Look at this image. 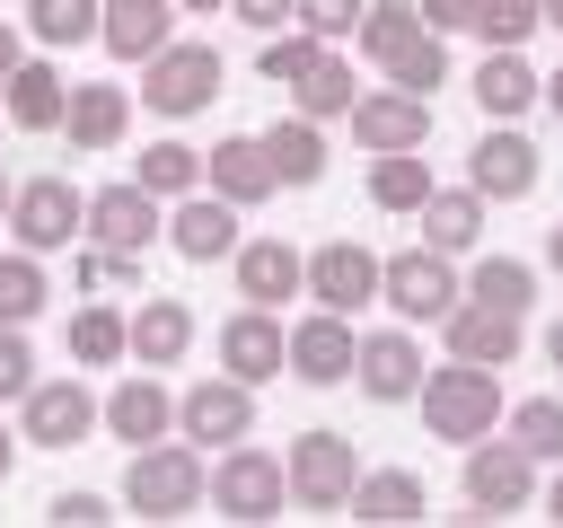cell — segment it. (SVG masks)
I'll list each match as a JSON object with an SVG mask.
<instances>
[{
	"mask_svg": "<svg viewBox=\"0 0 563 528\" xmlns=\"http://www.w3.org/2000/svg\"><path fill=\"white\" fill-rule=\"evenodd\" d=\"M202 502H211V466H202V449H194L185 431L132 449V466H123V510H132V519H185V510H202Z\"/></svg>",
	"mask_w": 563,
	"mask_h": 528,
	"instance_id": "6da1fadb",
	"label": "cell"
},
{
	"mask_svg": "<svg viewBox=\"0 0 563 528\" xmlns=\"http://www.w3.org/2000/svg\"><path fill=\"white\" fill-rule=\"evenodd\" d=\"M501 414H510L501 405V370L457 361V352L440 370H422V422H431V440H484Z\"/></svg>",
	"mask_w": 563,
	"mask_h": 528,
	"instance_id": "7a4b0ae2",
	"label": "cell"
},
{
	"mask_svg": "<svg viewBox=\"0 0 563 528\" xmlns=\"http://www.w3.org/2000/svg\"><path fill=\"white\" fill-rule=\"evenodd\" d=\"M282 502H290V466H282L273 449L229 440L220 466H211V510L238 519V528H264V519H282Z\"/></svg>",
	"mask_w": 563,
	"mask_h": 528,
	"instance_id": "3957f363",
	"label": "cell"
},
{
	"mask_svg": "<svg viewBox=\"0 0 563 528\" xmlns=\"http://www.w3.org/2000/svg\"><path fill=\"white\" fill-rule=\"evenodd\" d=\"M220 79H229V70H220V53L176 35L167 53H150V62H141V106H150V114H167V123H185V114H202V106L220 97Z\"/></svg>",
	"mask_w": 563,
	"mask_h": 528,
	"instance_id": "277c9868",
	"label": "cell"
},
{
	"mask_svg": "<svg viewBox=\"0 0 563 528\" xmlns=\"http://www.w3.org/2000/svg\"><path fill=\"white\" fill-rule=\"evenodd\" d=\"M466 519H510V510H528L537 502V458L519 449V440H466Z\"/></svg>",
	"mask_w": 563,
	"mask_h": 528,
	"instance_id": "5b68a950",
	"label": "cell"
},
{
	"mask_svg": "<svg viewBox=\"0 0 563 528\" xmlns=\"http://www.w3.org/2000/svg\"><path fill=\"white\" fill-rule=\"evenodd\" d=\"M9 238H18V246H35V255L79 246V238H88V194H79L70 176H26V185H18V202H9Z\"/></svg>",
	"mask_w": 563,
	"mask_h": 528,
	"instance_id": "8992f818",
	"label": "cell"
},
{
	"mask_svg": "<svg viewBox=\"0 0 563 528\" xmlns=\"http://www.w3.org/2000/svg\"><path fill=\"white\" fill-rule=\"evenodd\" d=\"M378 299H387L405 326H440V317L466 299V282H457V264H449L440 246H405V255H387V273H378Z\"/></svg>",
	"mask_w": 563,
	"mask_h": 528,
	"instance_id": "52a82bcc",
	"label": "cell"
},
{
	"mask_svg": "<svg viewBox=\"0 0 563 528\" xmlns=\"http://www.w3.org/2000/svg\"><path fill=\"white\" fill-rule=\"evenodd\" d=\"M158 238H167V202H158L141 176L88 194V246H106V255H150Z\"/></svg>",
	"mask_w": 563,
	"mask_h": 528,
	"instance_id": "ba28073f",
	"label": "cell"
},
{
	"mask_svg": "<svg viewBox=\"0 0 563 528\" xmlns=\"http://www.w3.org/2000/svg\"><path fill=\"white\" fill-rule=\"evenodd\" d=\"M97 422H106V396H88L79 378H35V387L18 396V431H26V449H79Z\"/></svg>",
	"mask_w": 563,
	"mask_h": 528,
	"instance_id": "9c48e42d",
	"label": "cell"
},
{
	"mask_svg": "<svg viewBox=\"0 0 563 528\" xmlns=\"http://www.w3.org/2000/svg\"><path fill=\"white\" fill-rule=\"evenodd\" d=\"M282 466H290V502L299 510H343L352 484H361V449L343 431H299Z\"/></svg>",
	"mask_w": 563,
	"mask_h": 528,
	"instance_id": "30bf717a",
	"label": "cell"
},
{
	"mask_svg": "<svg viewBox=\"0 0 563 528\" xmlns=\"http://www.w3.org/2000/svg\"><path fill=\"white\" fill-rule=\"evenodd\" d=\"M378 273H387V255H369L361 238H325V246L308 255V299L334 308V317H352V308L378 299Z\"/></svg>",
	"mask_w": 563,
	"mask_h": 528,
	"instance_id": "8fae6325",
	"label": "cell"
},
{
	"mask_svg": "<svg viewBox=\"0 0 563 528\" xmlns=\"http://www.w3.org/2000/svg\"><path fill=\"white\" fill-rule=\"evenodd\" d=\"M176 431H185L194 449H202V440H220V449L246 440V431H255V387L229 378V370H220V378H194V387L176 396Z\"/></svg>",
	"mask_w": 563,
	"mask_h": 528,
	"instance_id": "7c38bea8",
	"label": "cell"
},
{
	"mask_svg": "<svg viewBox=\"0 0 563 528\" xmlns=\"http://www.w3.org/2000/svg\"><path fill=\"white\" fill-rule=\"evenodd\" d=\"M352 141L378 158V150H422L431 141V97H413V88H361V106H352Z\"/></svg>",
	"mask_w": 563,
	"mask_h": 528,
	"instance_id": "4fadbf2b",
	"label": "cell"
},
{
	"mask_svg": "<svg viewBox=\"0 0 563 528\" xmlns=\"http://www.w3.org/2000/svg\"><path fill=\"white\" fill-rule=\"evenodd\" d=\"M167 246H176L185 264H220V255H238V246H246V238H238V202L211 194V185H194L185 202H167Z\"/></svg>",
	"mask_w": 563,
	"mask_h": 528,
	"instance_id": "5bb4252c",
	"label": "cell"
},
{
	"mask_svg": "<svg viewBox=\"0 0 563 528\" xmlns=\"http://www.w3.org/2000/svg\"><path fill=\"white\" fill-rule=\"evenodd\" d=\"M220 370L229 378H246V387H264V378H282L290 370V326L273 317V308H238L229 326H220Z\"/></svg>",
	"mask_w": 563,
	"mask_h": 528,
	"instance_id": "9a60e30c",
	"label": "cell"
},
{
	"mask_svg": "<svg viewBox=\"0 0 563 528\" xmlns=\"http://www.w3.org/2000/svg\"><path fill=\"white\" fill-rule=\"evenodd\" d=\"M537 167H545V158H537V141H528V132H510V123H501V132H484V141L466 150V185H475L484 202H528V194H537Z\"/></svg>",
	"mask_w": 563,
	"mask_h": 528,
	"instance_id": "2e32d148",
	"label": "cell"
},
{
	"mask_svg": "<svg viewBox=\"0 0 563 528\" xmlns=\"http://www.w3.org/2000/svg\"><path fill=\"white\" fill-rule=\"evenodd\" d=\"M352 361H361L352 317L317 308V317H299V326H290V378H299V387H343V378H352Z\"/></svg>",
	"mask_w": 563,
	"mask_h": 528,
	"instance_id": "e0dca14e",
	"label": "cell"
},
{
	"mask_svg": "<svg viewBox=\"0 0 563 528\" xmlns=\"http://www.w3.org/2000/svg\"><path fill=\"white\" fill-rule=\"evenodd\" d=\"M352 378H361V396H378V405H413V396H422V343H413L405 326H378V334H361Z\"/></svg>",
	"mask_w": 563,
	"mask_h": 528,
	"instance_id": "ac0fdd59",
	"label": "cell"
},
{
	"mask_svg": "<svg viewBox=\"0 0 563 528\" xmlns=\"http://www.w3.org/2000/svg\"><path fill=\"white\" fill-rule=\"evenodd\" d=\"M0 114H9L18 132H62V114H70V79H62V62L26 53V62L9 70V88H0Z\"/></svg>",
	"mask_w": 563,
	"mask_h": 528,
	"instance_id": "d6986e66",
	"label": "cell"
},
{
	"mask_svg": "<svg viewBox=\"0 0 563 528\" xmlns=\"http://www.w3.org/2000/svg\"><path fill=\"white\" fill-rule=\"evenodd\" d=\"M202 185H211V194H229L238 211H246V202H264V194L282 185V176H273L264 132H229V141H211V150H202Z\"/></svg>",
	"mask_w": 563,
	"mask_h": 528,
	"instance_id": "ffe728a7",
	"label": "cell"
},
{
	"mask_svg": "<svg viewBox=\"0 0 563 528\" xmlns=\"http://www.w3.org/2000/svg\"><path fill=\"white\" fill-rule=\"evenodd\" d=\"M229 264H238V299H255V308H282L308 290V255L290 238H246Z\"/></svg>",
	"mask_w": 563,
	"mask_h": 528,
	"instance_id": "44dd1931",
	"label": "cell"
},
{
	"mask_svg": "<svg viewBox=\"0 0 563 528\" xmlns=\"http://www.w3.org/2000/svg\"><path fill=\"white\" fill-rule=\"evenodd\" d=\"M440 334H449V352H457V361H484V370H510V361H519V343H528V334H519V317H510V308H484V299H457V308L440 317Z\"/></svg>",
	"mask_w": 563,
	"mask_h": 528,
	"instance_id": "7402d4cb",
	"label": "cell"
},
{
	"mask_svg": "<svg viewBox=\"0 0 563 528\" xmlns=\"http://www.w3.org/2000/svg\"><path fill=\"white\" fill-rule=\"evenodd\" d=\"M62 132H70V150H114L123 132H132V88H114V79H70V114H62Z\"/></svg>",
	"mask_w": 563,
	"mask_h": 528,
	"instance_id": "603a6c76",
	"label": "cell"
},
{
	"mask_svg": "<svg viewBox=\"0 0 563 528\" xmlns=\"http://www.w3.org/2000/svg\"><path fill=\"white\" fill-rule=\"evenodd\" d=\"M176 0H106V26H97V44L114 53V62H150V53H167L176 44Z\"/></svg>",
	"mask_w": 563,
	"mask_h": 528,
	"instance_id": "cb8c5ba5",
	"label": "cell"
},
{
	"mask_svg": "<svg viewBox=\"0 0 563 528\" xmlns=\"http://www.w3.org/2000/svg\"><path fill=\"white\" fill-rule=\"evenodd\" d=\"M106 431H114V440H132V449H150V440H167V431H176V396L158 387V370H132V378L106 396Z\"/></svg>",
	"mask_w": 563,
	"mask_h": 528,
	"instance_id": "d4e9b609",
	"label": "cell"
},
{
	"mask_svg": "<svg viewBox=\"0 0 563 528\" xmlns=\"http://www.w3.org/2000/svg\"><path fill=\"white\" fill-rule=\"evenodd\" d=\"M352 519H369V528H405V519H422L431 510V484L413 475V466H361V484H352V502H343Z\"/></svg>",
	"mask_w": 563,
	"mask_h": 528,
	"instance_id": "484cf974",
	"label": "cell"
},
{
	"mask_svg": "<svg viewBox=\"0 0 563 528\" xmlns=\"http://www.w3.org/2000/svg\"><path fill=\"white\" fill-rule=\"evenodd\" d=\"M194 352V308L185 299H141L132 308V361L141 370H176Z\"/></svg>",
	"mask_w": 563,
	"mask_h": 528,
	"instance_id": "4316f807",
	"label": "cell"
},
{
	"mask_svg": "<svg viewBox=\"0 0 563 528\" xmlns=\"http://www.w3.org/2000/svg\"><path fill=\"white\" fill-rule=\"evenodd\" d=\"M475 238H484V194H475V185H431V202H422V246L466 255Z\"/></svg>",
	"mask_w": 563,
	"mask_h": 528,
	"instance_id": "83f0119b",
	"label": "cell"
},
{
	"mask_svg": "<svg viewBox=\"0 0 563 528\" xmlns=\"http://www.w3.org/2000/svg\"><path fill=\"white\" fill-rule=\"evenodd\" d=\"M537 97H545V79H537V70H528L519 53H484V62H475V106H484L493 123H510V114H528Z\"/></svg>",
	"mask_w": 563,
	"mask_h": 528,
	"instance_id": "f1b7e54d",
	"label": "cell"
},
{
	"mask_svg": "<svg viewBox=\"0 0 563 528\" xmlns=\"http://www.w3.org/2000/svg\"><path fill=\"white\" fill-rule=\"evenodd\" d=\"M70 361H79V370H114V361H132V317L106 308V299L70 308Z\"/></svg>",
	"mask_w": 563,
	"mask_h": 528,
	"instance_id": "f546056e",
	"label": "cell"
},
{
	"mask_svg": "<svg viewBox=\"0 0 563 528\" xmlns=\"http://www.w3.org/2000/svg\"><path fill=\"white\" fill-rule=\"evenodd\" d=\"M106 26V0H26V35L44 53H70V44H97Z\"/></svg>",
	"mask_w": 563,
	"mask_h": 528,
	"instance_id": "4dcf8cb0",
	"label": "cell"
},
{
	"mask_svg": "<svg viewBox=\"0 0 563 528\" xmlns=\"http://www.w3.org/2000/svg\"><path fill=\"white\" fill-rule=\"evenodd\" d=\"M299 97V114H317V123H352V106H361V88H352V62H343V44H325V62L290 88Z\"/></svg>",
	"mask_w": 563,
	"mask_h": 528,
	"instance_id": "1f68e13d",
	"label": "cell"
},
{
	"mask_svg": "<svg viewBox=\"0 0 563 528\" xmlns=\"http://www.w3.org/2000/svg\"><path fill=\"white\" fill-rule=\"evenodd\" d=\"M264 150H273V176H282V185H317V176H325V132H317V114L273 123Z\"/></svg>",
	"mask_w": 563,
	"mask_h": 528,
	"instance_id": "d6a6232c",
	"label": "cell"
},
{
	"mask_svg": "<svg viewBox=\"0 0 563 528\" xmlns=\"http://www.w3.org/2000/svg\"><path fill=\"white\" fill-rule=\"evenodd\" d=\"M369 202H378V211H422V202H431L422 150H378V158H369Z\"/></svg>",
	"mask_w": 563,
	"mask_h": 528,
	"instance_id": "836d02e7",
	"label": "cell"
},
{
	"mask_svg": "<svg viewBox=\"0 0 563 528\" xmlns=\"http://www.w3.org/2000/svg\"><path fill=\"white\" fill-rule=\"evenodd\" d=\"M44 299H53V282H44V255H35V246H9V255H0V326H26V317H44Z\"/></svg>",
	"mask_w": 563,
	"mask_h": 528,
	"instance_id": "e575fe53",
	"label": "cell"
},
{
	"mask_svg": "<svg viewBox=\"0 0 563 528\" xmlns=\"http://www.w3.org/2000/svg\"><path fill=\"white\" fill-rule=\"evenodd\" d=\"M132 176H141L158 202H185V194L202 185V150H185V141H150V150L132 158Z\"/></svg>",
	"mask_w": 563,
	"mask_h": 528,
	"instance_id": "d590c367",
	"label": "cell"
},
{
	"mask_svg": "<svg viewBox=\"0 0 563 528\" xmlns=\"http://www.w3.org/2000/svg\"><path fill=\"white\" fill-rule=\"evenodd\" d=\"M466 299H484V308H510V317H528V299H537V264H519V255H484V264L466 273Z\"/></svg>",
	"mask_w": 563,
	"mask_h": 528,
	"instance_id": "8d00e7d4",
	"label": "cell"
},
{
	"mask_svg": "<svg viewBox=\"0 0 563 528\" xmlns=\"http://www.w3.org/2000/svg\"><path fill=\"white\" fill-rule=\"evenodd\" d=\"M413 35H422V9H413V0H369V18H361V35H352V44H361V53L387 70V62H396Z\"/></svg>",
	"mask_w": 563,
	"mask_h": 528,
	"instance_id": "74e56055",
	"label": "cell"
},
{
	"mask_svg": "<svg viewBox=\"0 0 563 528\" xmlns=\"http://www.w3.org/2000/svg\"><path fill=\"white\" fill-rule=\"evenodd\" d=\"M537 26H545V0H475V35H484V53H519Z\"/></svg>",
	"mask_w": 563,
	"mask_h": 528,
	"instance_id": "f35d334b",
	"label": "cell"
},
{
	"mask_svg": "<svg viewBox=\"0 0 563 528\" xmlns=\"http://www.w3.org/2000/svg\"><path fill=\"white\" fill-rule=\"evenodd\" d=\"M317 62H325V44H317L308 26H282V35H264V53H255V70H264L273 88H299Z\"/></svg>",
	"mask_w": 563,
	"mask_h": 528,
	"instance_id": "ab89813d",
	"label": "cell"
},
{
	"mask_svg": "<svg viewBox=\"0 0 563 528\" xmlns=\"http://www.w3.org/2000/svg\"><path fill=\"white\" fill-rule=\"evenodd\" d=\"M510 440H519L528 458H554V466H563V396H528V405H510Z\"/></svg>",
	"mask_w": 563,
	"mask_h": 528,
	"instance_id": "60d3db41",
	"label": "cell"
},
{
	"mask_svg": "<svg viewBox=\"0 0 563 528\" xmlns=\"http://www.w3.org/2000/svg\"><path fill=\"white\" fill-rule=\"evenodd\" d=\"M387 79H396V88H413V97H431V88L449 79V44H440V35L422 26V35H413V44H405V53L387 62Z\"/></svg>",
	"mask_w": 563,
	"mask_h": 528,
	"instance_id": "b9f144b4",
	"label": "cell"
},
{
	"mask_svg": "<svg viewBox=\"0 0 563 528\" xmlns=\"http://www.w3.org/2000/svg\"><path fill=\"white\" fill-rule=\"evenodd\" d=\"M361 18H369V0H299L290 26H308L317 44H343V35H361Z\"/></svg>",
	"mask_w": 563,
	"mask_h": 528,
	"instance_id": "7bdbcfd3",
	"label": "cell"
},
{
	"mask_svg": "<svg viewBox=\"0 0 563 528\" xmlns=\"http://www.w3.org/2000/svg\"><path fill=\"white\" fill-rule=\"evenodd\" d=\"M35 387V352H26V326H0V405H18Z\"/></svg>",
	"mask_w": 563,
	"mask_h": 528,
	"instance_id": "ee69618b",
	"label": "cell"
},
{
	"mask_svg": "<svg viewBox=\"0 0 563 528\" xmlns=\"http://www.w3.org/2000/svg\"><path fill=\"white\" fill-rule=\"evenodd\" d=\"M44 519H53V528H106L114 510H106V493H79V484H70V493L44 502Z\"/></svg>",
	"mask_w": 563,
	"mask_h": 528,
	"instance_id": "f6af8a7d",
	"label": "cell"
},
{
	"mask_svg": "<svg viewBox=\"0 0 563 528\" xmlns=\"http://www.w3.org/2000/svg\"><path fill=\"white\" fill-rule=\"evenodd\" d=\"M229 9H238V18L255 26V35H282V26L299 18V0H229Z\"/></svg>",
	"mask_w": 563,
	"mask_h": 528,
	"instance_id": "bcb514c9",
	"label": "cell"
},
{
	"mask_svg": "<svg viewBox=\"0 0 563 528\" xmlns=\"http://www.w3.org/2000/svg\"><path fill=\"white\" fill-rule=\"evenodd\" d=\"M422 9V26L431 35H457V26H475V0H413Z\"/></svg>",
	"mask_w": 563,
	"mask_h": 528,
	"instance_id": "7dc6e473",
	"label": "cell"
},
{
	"mask_svg": "<svg viewBox=\"0 0 563 528\" xmlns=\"http://www.w3.org/2000/svg\"><path fill=\"white\" fill-rule=\"evenodd\" d=\"M18 62H26V18H0V88H9Z\"/></svg>",
	"mask_w": 563,
	"mask_h": 528,
	"instance_id": "c3c4849f",
	"label": "cell"
},
{
	"mask_svg": "<svg viewBox=\"0 0 563 528\" xmlns=\"http://www.w3.org/2000/svg\"><path fill=\"white\" fill-rule=\"evenodd\" d=\"M18 440H26V431H9V422H0V484H9V466H18Z\"/></svg>",
	"mask_w": 563,
	"mask_h": 528,
	"instance_id": "681fc988",
	"label": "cell"
},
{
	"mask_svg": "<svg viewBox=\"0 0 563 528\" xmlns=\"http://www.w3.org/2000/svg\"><path fill=\"white\" fill-rule=\"evenodd\" d=\"M545 519L563 528V466H554V484H545Z\"/></svg>",
	"mask_w": 563,
	"mask_h": 528,
	"instance_id": "f907efd6",
	"label": "cell"
},
{
	"mask_svg": "<svg viewBox=\"0 0 563 528\" xmlns=\"http://www.w3.org/2000/svg\"><path fill=\"white\" fill-rule=\"evenodd\" d=\"M545 264H554V273H563V220H554V229H545Z\"/></svg>",
	"mask_w": 563,
	"mask_h": 528,
	"instance_id": "816d5d0a",
	"label": "cell"
},
{
	"mask_svg": "<svg viewBox=\"0 0 563 528\" xmlns=\"http://www.w3.org/2000/svg\"><path fill=\"white\" fill-rule=\"evenodd\" d=\"M545 361H554V370H563V317H554V326H545Z\"/></svg>",
	"mask_w": 563,
	"mask_h": 528,
	"instance_id": "f5cc1de1",
	"label": "cell"
},
{
	"mask_svg": "<svg viewBox=\"0 0 563 528\" xmlns=\"http://www.w3.org/2000/svg\"><path fill=\"white\" fill-rule=\"evenodd\" d=\"M176 9H185V18H211V9H229V0H176Z\"/></svg>",
	"mask_w": 563,
	"mask_h": 528,
	"instance_id": "db71d44e",
	"label": "cell"
},
{
	"mask_svg": "<svg viewBox=\"0 0 563 528\" xmlns=\"http://www.w3.org/2000/svg\"><path fill=\"white\" fill-rule=\"evenodd\" d=\"M545 106H554V123H563V70H554V79H545Z\"/></svg>",
	"mask_w": 563,
	"mask_h": 528,
	"instance_id": "11a10c76",
	"label": "cell"
},
{
	"mask_svg": "<svg viewBox=\"0 0 563 528\" xmlns=\"http://www.w3.org/2000/svg\"><path fill=\"white\" fill-rule=\"evenodd\" d=\"M9 202H18V185H9V176H0V229H9Z\"/></svg>",
	"mask_w": 563,
	"mask_h": 528,
	"instance_id": "9f6ffc18",
	"label": "cell"
},
{
	"mask_svg": "<svg viewBox=\"0 0 563 528\" xmlns=\"http://www.w3.org/2000/svg\"><path fill=\"white\" fill-rule=\"evenodd\" d=\"M545 26H554V35H563V0H545Z\"/></svg>",
	"mask_w": 563,
	"mask_h": 528,
	"instance_id": "6f0895ef",
	"label": "cell"
}]
</instances>
